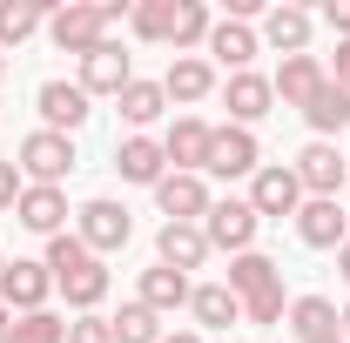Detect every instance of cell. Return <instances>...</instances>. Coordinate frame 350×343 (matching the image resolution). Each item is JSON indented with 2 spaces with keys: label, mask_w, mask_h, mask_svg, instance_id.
Listing matches in <instances>:
<instances>
[{
  "label": "cell",
  "mask_w": 350,
  "mask_h": 343,
  "mask_svg": "<svg viewBox=\"0 0 350 343\" xmlns=\"http://www.w3.org/2000/svg\"><path fill=\"white\" fill-rule=\"evenodd\" d=\"M283 283V269L262 256V249H243V256H229V290L250 303V297H262V290H276Z\"/></svg>",
  "instance_id": "29"
},
{
  "label": "cell",
  "mask_w": 350,
  "mask_h": 343,
  "mask_svg": "<svg viewBox=\"0 0 350 343\" xmlns=\"http://www.w3.org/2000/svg\"><path fill=\"white\" fill-rule=\"evenodd\" d=\"M323 27H330L337 41H350V0H323Z\"/></svg>",
  "instance_id": "38"
},
{
  "label": "cell",
  "mask_w": 350,
  "mask_h": 343,
  "mask_svg": "<svg viewBox=\"0 0 350 343\" xmlns=\"http://www.w3.org/2000/svg\"><path fill=\"white\" fill-rule=\"evenodd\" d=\"M47 41L81 61V54H94V47L115 41V34H108V20H101V0H68V7L47 14Z\"/></svg>",
  "instance_id": "2"
},
{
  "label": "cell",
  "mask_w": 350,
  "mask_h": 343,
  "mask_svg": "<svg viewBox=\"0 0 350 343\" xmlns=\"http://www.w3.org/2000/svg\"><path fill=\"white\" fill-rule=\"evenodd\" d=\"M222 108H229V122H236V128H256L262 115L276 108V87H269V74H256V68L229 74V81H222Z\"/></svg>",
  "instance_id": "15"
},
{
  "label": "cell",
  "mask_w": 350,
  "mask_h": 343,
  "mask_svg": "<svg viewBox=\"0 0 350 343\" xmlns=\"http://www.w3.org/2000/svg\"><path fill=\"white\" fill-rule=\"evenodd\" d=\"M54 290L68 297V310H81V316H94V310H101V297H108V262H101V256H88L81 269L54 276Z\"/></svg>",
  "instance_id": "26"
},
{
  "label": "cell",
  "mask_w": 350,
  "mask_h": 343,
  "mask_svg": "<svg viewBox=\"0 0 350 343\" xmlns=\"http://www.w3.org/2000/svg\"><path fill=\"white\" fill-rule=\"evenodd\" d=\"M7 343H68V323H61L54 310H34V316H14Z\"/></svg>",
  "instance_id": "33"
},
{
  "label": "cell",
  "mask_w": 350,
  "mask_h": 343,
  "mask_svg": "<svg viewBox=\"0 0 350 343\" xmlns=\"http://www.w3.org/2000/svg\"><path fill=\"white\" fill-rule=\"evenodd\" d=\"M330 81L350 87V41H337V61H330Z\"/></svg>",
  "instance_id": "39"
},
{
  "label": "cell",
  "mask_w": 350,
  "mask_h": 343,
  "mask_svg": "<svg viewBox=\"0 0 350 343\" xmlns=\"http://www.w3.org/2000/svg\"><path fill=\"white\" fill-rule=\"evenodd\" d=\"M88 256H94V249H88V243H81V236H75V229H68V236H54V243H47V276H68V269H81V262Z\"/></svg>",
  "instance_id": "34"
},
{
  "label": "cell",
  "mask_w": 350,
  "mask_h": 343,
  "mask_svg": "<svg viewBox=\"0 0 350 343\" xmlns=\"http://www.w3.org/2000/svg\"><path fill=\"white\" fill-rule=\"evenodd\" d=\"M47 14H54V7H41V0H0V54L21 47V41H34L47 27Z\"/></svg>",
  "instance_id": "30"
},
{
  "label": "cell",
  "mask_w": 350,
  "mask_h": 343,
  "mask_svg": "<svg viewBox=\"0 0 350 343\" xmlns=\"http://www.w3.org/2000/svg\"><path fill=\"white\" fill-rule=\"evenodd\" d=\"M162 343H209L202 330H175V337H162Z\"/></svg>",
  "instance_id": "40"
},
{
  "label": "cell",
  "mask_w": 350,
  "mask_h": 343,
  "mask_svg": "<svg viewBox=\"0 0 350 343\" xmlns=\"http://www.w3.org/2000/svg\"><path fill=\"white\" fill-rule=\"evenodd\" d=\"M262 169V141L256 128H216V141H209V169L202 175H222V182H250V175Z\"/></svg>",
  "instance_id": "8"
},
{
  "label": "cell",
  "mask_w": 350,
  "mask_h": 343,
  "mask_svg": "<svg viewBox=\"0 0 350 343\" xmlns=\"http://www.w3.org/2000/svg\"><path fill=\"white\" fill-rule=\"evenodd\" d=\"M0 74H7V54H0Z\"/></svg>",
  "instance_id": "45"
},
{
  "label": "cell",
  "mask_w": 350,
  "mask_h": 343,
  "mask_svg": "<svg viewBox=\"0 0 350 343\" xmlns=\"http://www.w3.org/2000/svg\"><path fill=\"white\" fill-rule=\"evenodd\" d=\"M108 323H115V343H162L169 337L148 303H122V316H108Z\"/></svg>",
  "instance_id": "31"
},
{
  "label": "cell",
  "mask_w": 350,
  "mask_h": 343,
  "mask_svg": "<svg viewBox=\"0 0 350 343\" xmlns=\"http://www.w3.org/2000/svg\"><path fill=\"white\" fill-rule=\"evenodd\" d=\"M310 34H317V14H310V7H297V0H276V7H262L256 41H262V47H276L283 61H290V54H310Z\"/></svg>",
  "instance_id": "9"
},
{
  "label": "cell",
  "mask_w": 350,
  "mask_h": 343,
  "mask_svg": "<svg viewBox=\"0 0 350 343\" xmlns=\"http://www.w3.org/2000/svg\"><path fill=\"white\" fill-rule=\"evenodd\" d=\"M283 330H290L297 343H323V337H337V303H330V297H290Z\"/></svg>",
  "instance_id": "27"
},
{
  "label": "cell",
  "mask_w": 350,
  "mask_h": 343,
  "mask_svg": "<svg viewBox=\"0 0 350 343\" xmlns=\"http://www.w3.org/2000/svg\"><path fill=\"white\" fill-rule=\"evenodd\" d=\"M47 297H54V276H47L41 256H14L7 269H0V303L14 310V316H34V310H47Z\"/></svg>",
  "instance_id": "6"
},
{
  "label": "cell",
  "mask_w": 350,
  "mask_h": 343,
  "mask_svg": "<svg viewBox=\"0 0 350 343\" xmlns=\"http://www.w3.org/2000/svg\"><path fill=\"white\" fill-rule=\"evenodd\" d=\"M0 269H7V256H0Z\"/></svg>",
  "instance_id": "47"
},
{
  "label": "cell",
  "mask_w": 350,
  "mask_h": 343,
  "mask_svg": "<svg viewBox=\"0 0 350 343\" xmlns=\"http://www.w3.org/2000/svg\"><path fill=\"white\" fill-rule=\"evenodd\" d=\"M189 316H196V330L229 337V323H243V297H236L229 283H196V290H189Z\"/></svg>",
  "instance_id": "21"
},
{
  "label": "cell",
  "mask_w": 350,
  "mask_h": 343,
  "mask_svg": "<svg viewBox=\"0 0 350 343\" xmlns=\"http://www.w3.org/2000/svg\"><path fill=\"white\" fill-rule=\"evenodd\" d=\"M7 330H14V310H7V303H0V343H7Z\"/></svg>",
  "instance_id": "43"
},
{
  "label": "cell",
  "mask_w": 350,
  "mask_h": 343,
  "mask_svg": "<svg viewBox=\"0 0 350 343\" xmlns=\"http://www.w3.org/2000/svg\"><path fill=\"white\" fill-rule=\"evenodd\" d=\"M283 316H290V297H283V283L243 303V323H256V330H269V323H283Z\"/></svg>",
  "instance_id": "35"
},
{
  "label": "cell",
  "mask_w": 350,
  "mask_h": 343,
  "mask_svg": "<svg viewBox=\"0 0 350 343\" xmlns=\"http://www.w3.org/2000/svg\"><path fill=\"white\" fill-rule=\"evenodd\" d=\"M216 343H243V337H216Z\"/></svg>",
  "instance_id": "44"
},
{
  "label": "cell",
  "mask_w": 350,
  "mask_h": 343,
  "mask_svg": "<svg viewBox=\"0 0 350 343\" xmlns=\"http://www.w3.org/2000/svg\"><path fill=\"white\" fill-rule=\"evenodd\" d=\"M68 343H115V323L108 316H75L68 323Z\"/></svg>",
  "instance_id": "36"
},
{
  "label": "cell",
  "mask_w": 350,
  "mask_h": 343,
  "mask_svg": "<svg viewBox=\"0 0 350 343\" xmlns=\"http://www.w3.org/2000/svg\"><path fill=\"white\" fill-rule=\"evenodd\" d=\"M216 61H202V54H175L169 74H162V94H169L175 108H196V101H209L216 94Z\"/></svg>",
  "instance_id": "17"
},
{
  "label": "cell",
  "mask_w": 350,
  "mask_h": 343,
  "mask_svg": "<svg viewBox=\"0 0 350 343\" xmlns=\"http://www.w3.org/2000/svg\"><path fill=\"white\" fill-rule=\"evenodd\" d=\"M297 243H304V249H344L350 243V209L337 195H304V209H297Z\"/></svg>",
  "instance_id": "7"
},
{
  "label": "cell",
  "mask_w": 350,
  "mask_h": 343,
  "mask_svg": "<svg viewBox=\"0 0 350 343\" xmlns=\"http://www.w3.org/2000/svg\"><path fill=\"white\" fill-rule=\"evenodd\" d=\"M337 337L350 343V303H344V310H337Z\"/></svg>",
  "instance_id": "41"
},
{
  "label": "cell",
  "mask_w": 350,
  "mask_h": 343,
  "mask_svg": "<svg viewBox=\"0 0 350 343\" xmlns=\"http://www.w3.org/2000/svg\"><path fill=\"white\" fill-rule=\"evenodd\" d=\"M21 189H27V182H21V169H14V162H0V215H14Z\"/></svg>",
  "instance_id": "37"
},
{
  "label": "cell",
  "mask_w": 350,
  "mask_h": 343,
  "mask_svg": "<svg viewBox=\"0 0 350 343\" xmlns=\"http://www.w3.org/2000/svg\"><path fill=\"white\" fill-rule=\"evenodd\" d=\"M209 27H216V7H209V0H175L169 47L175 54H196V47H209Z\"/></svg>",
  "instance_id": "28"
},
{
  "label": "cell",
  "mask_w": 350,
  "mask_h": 343,
  "mask_svg": "<svg viewBox=\"0 0 350 343\" xmlns=\"http://www.w3.org/2000/svg\"><path fill=\"white\" fill-rule=\"evenodd\" d=\"M68 189H34V182H27V189H21V202H14V222H21V229H27V236H47V243H54V236H68Z\"/></svg>",
  "instance_id": "12"
},
{
  "label": "cell",
  "mask_w": 350,
  "mask_h": 343,
  "mask_svg": "<svg viewBox=\"0 0 350 343\" xmlns=\"http://www.w3.org/2000/svg\"><path fill=\"white\" fill-rule=\"evenodd\" d=\"M250 209H256L262 222L297 215V209H304V182H297V169H290V162H262V169L250 175Z\"/></svg>",
  "instance_id": "5"
},
{
  "label": "cell",
  "mask_w": 350,
  "mask_h": 343,
  "mask_svg": "<svg viewBox=\"0 0 350 343\" xmlns=\"http://www.w3.org/2000/svg\"><path fill=\"white\" fill-rule=\"evenodd\" d=\"M202 54H216V68L243 74V68L262 54V41H256V27H250V20H222V14H216V27H209V47H202Z\"/></svg>",
  "instance_id": "22"
},
{
  "label": "cell",
  "mask_w": 350,
  "mask_h": 343,
  "mask_svg": "<svg viewBox=\"0 0 350 343\" xmlns=\"http://www.w3.org/2000/svg\"><path fill=\"white\" fill-rule=\"evenodd\" d=\"M209 202H216V195H209V182H202V175H162V182H155V209L169 215V222H202V215H209Z\"/></svg>",
  "instance_id": "18"
},
{
  "label": "cell",
  "mask_w": 350,
  "mask_h": 343,
  "mask_svg": "<svg viewBox=\"0 0 350 343\" xmlns=\"http://www.w3.org/2000/svg\"><path fill=\"white\" fill-rule=\"evenodd\" d=\"M75 236H81L94 256H115V249H129L135 215L122 209L115 195H94V202H81V209H75Z\"/></svg>",
  "instance_id": "3"
},
{
  "label": "cell",
  "mask_w": 350,
  "mask_h": 343,
  "mask_svg": "<svg viewBox=\"0 0 350 343\" xmlns=\"http://www.w3.org/2000/svg\"><path fill=\"white\" fill-rule=\"evenodd\" d=\"M344 155H350V148H344Z\"/></svg>",
  "instance_id": "48"
},
{
  "label": "cell",
  "mask_w": 350,
  "mask_h": 343,
  "mask_svg": "<svg viewBox=\"0 0 350 343\" xmlns=\"http://www.w3.org/2000/svg\"><path fill=\"white\" fill-rule=\"evenodd\" d=\"M323 343H344V337H323Z\"/></svg>",
  "instance_id": "46"
},
{
  "label": "cell",
  "mask_w": 350,
  "mask_h": 343,
  "mask_svg": "<svg viewBox=\"0 0 350 343\" xmlns=\"http://www.w3.org/2000/svg\"><path fill=\"white\" fill-rule=\"evenodd\" d=\"M256 229H262V215L250 209V195H222V202H209V215H202L209 249H229V256L256 249Z\"/></svg>",
  "instance_id": "4"
},
{
  "label": "cell",
  "mask_w": 350,
  "mask_h": 343,
  "mask_svg": "<svg viewBox=\"0 0 350 343\" xmlns=\"http://www.w3.org/2000/svg\"><path fill=\"white\" fill-rule=\"evenodd\" d=\"M34 108H41V128H54V135H75L94 115V101L81 94V81H41L34 87Z\"/></svg>",
  "instance_id": "14"
},
{
  "label": "cell",
  "mask_w": 350,
  "mask_h": 343,
  "mask_svg": "<svg viewBox=\"0 0 350 343\" xmlns=\"http://www.w3.org/2000/svg\"><path fill=\"white\" fill-rule=\"evenodd\" d=\"M129 81H135V61H129V47H122V41H101L94 54H81V94H88V101H94V94L115 101Z\"/></svg>",
  "instance_id": "13"
},
{
  "label": "cell",
  "mask_w": 350,
  "mask_h": 343,
  "mask_svg": "<svg viewBox=\"0 0 350 343\" xmlns=\"http://www.w3.org/2000/svg\"><path fill=\"white\" fill-rule=\"evenodd\" d=\"M115 175H122V182H142V189H155V182L169 175L162 135H122V141H115Z\"/></svg>",
  "instance_id": "16"
},
{
  "label": "cell",
  "mask_w": 350,
  "mask_h": 343,
  "mask_svg": "<svg viewBox=\"0 0 350 343\" xmlns=\"http://www.w3.org/2000/svg\"><path fill=\"white\" fill-rule=\"evenodd\" d=\"M297 169V182H304V195H337L350 182V155L337 148V141H304V155L290 162Z\"/></svg>",
  "instance_id": "11"
},
{
  "label": "cell",
  "mask_w": 350,
  "mask_h": 343,
  "mask_svg": "<svg viewBox=\"0 0 350 343\" xmlns=\"http://www.w3.org/2000/svg\"><path fill=\"white\" fill-rule=\"evenodd\" d=\"M337 276H344V283H350V243H344V249H337Z\"/></svg>",
  "instance_id": "42"
},
{
  "label": "cell",
  "mask_w": 350,
  "mask_h": 343,
  "mask_svg": "<svg viewBox=\"0 0 350 343\" xmlns=\"http://www.w3.org/2000/svg\"><path fill=\"white\" fill-rule=\"evenodd\" d=\"M155 262H169V269H202L209 262V236H202V222H162V236H155Z\"/></svg>",
  "instance_id": "20"
},
{
  "label": "cell",
  "mask_w": 350,
  "mask_h": 343,
  "mask_svg": "<svg viewBox=\"0 0 350 343\" xmlns=\"http://www.w3.org/2000/svg\"><path fill=\"white\" fill-rule=\"evenodd\" d=\"M304 122H310V141H337V135L350 128V87L323 81V87L304 101Z\"/></svg>",
  "instance_id": "23"
},
{
  "label": "cell",
  "mask_w": 350,
  "mask_h": 343,
  "mask_svg": "<svg viewBox=\"0 0 350 343\" xmlns=\"http://www.w3.org/2000/svg\"><path fill=\"white\" fill-rule=\"evenodd\" d=\"M14 169H21V182H34V189H61V182L75 175V135H54V128L21 135Z\"/></svg>",
  "instance_id": "1"
},
{
  "label": "cell",
  "mask_w": 350,
  "mask_h": 343,
  "mask_svg": "<svg viewBox=\"0 0 350 343\" xmlns=\"http://www.w3.org/2000/svg\"><path fill=\"white\" fill-rule=\"evenodd\" d=\"M189 276L182 269H169V262H155V269H142V290H135V303H148L155 316H175V310H189Z\"/></svg>",
  "instance_id": "24"
},
{
  "label": "cell",
  "mask_w": 350,
  "mask_h": 343,
  "mask_svg": "<svg viewBox=\"0 0 350 343\" xmlns=\"http://www.w3.org/2000/svg\"><path fill=\"white\" fill-rule=\"evenodd\" d=\"M129 27H135V41H155V47H169V27H175V0H142L129 14Z\"/></svg>",
  "instance_id": "32"
},
{
  "label": "cell",
  "mask_w": 350,
  "mask_h": 343,
  "mask_svg": "<svg viewBox=\"0 0 350 343\" xmlns=\"http://www.w3.org/2000/svg\"><path fill=\"white\" fill-rule=\"evenodd\" d=\"M323 81H330L323 54H290V61H283V68L269 74V87H276V101H283V108H297V115H304V101H310V94H317Z\"/></svg>",
  "instance_id": "19"
},
{
  "label": "cell",
  "mask_w": 350,
  "mask_h": 343,
  "mask_svg": "<svg viewBox=\"0 0 350 343\" xmlns=\"http://www.w3.org/2000/svg\"><path fill=\"white\" fill-rule=\"evenodd\" d=\"M209 141H216V128H209L202 115H175L169 135H162V155H169L175 175H202L209 169Z\"/></svg>",
  "instance_id": "10"
},
{
  "label": "cell",
  "mask_w": 350,
  "mask_h": 343,
  "mask_svg": "<svg viewBox=\"0 0 350 343\" xmlns=\"http://www.w3.org/2000/svg\"><path fill=\"white\" fill-rule=\"evenodd\" d=\"M115 108H122V122H129V135H148L162 115H169V94H162V81H142L135 74L122 94H115Z\"/></svg>",
  "instance_id": "25"
}]
</instances>
